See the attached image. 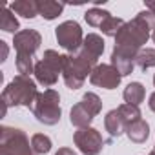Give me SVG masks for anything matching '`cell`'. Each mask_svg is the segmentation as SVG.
I'll list each match as a JSON object with an SVG mask.
<instances>
[{
	"instance_id": "1",
	"label": "cell",
	"mask_w": 155,
	"mask_h": 155,
	"mask_svg": "<svg viewBox=\"0 0 155 155\" xmlns=\"http://www.w3.org/2000/svg\"><path fill=\"white\" fill-rule=\"evenodd\" d=\"M151 31H155V15L148 9L140 11L131 22H126L120 33L115 37V46L130 51H140V48L148 42Z\"/></svg>"
},
{
	"instance_id": "30",
	"label": "cell",
	"mask_w": 155,
	"mask_h": 155,
	"mask_svg": "<svg viewBox=\"0 0 155 155\" xmlns=\"http://www.w3.org/2000/svg\"><path fill=\"white\" fill-rule=\"evenodd\" d=\"M151 38H153V42H155V31H153V33H151Z\"/></svg>"
},
{
	"instance_id": "13",
	"label": "cell",
	"mask_w": 155,
	"mask_h": 155,
	"mask_svg": "<svg viewBox=\"0 0 155 155\" xmlns=\"http://www.w3.org/2000/svg\"><path fill=\"white\" fill-rule=\"evenodd\" d=\"M9 9L24 18H35L38 15V0H15L9 4Z\"/></svg>"
},
{
	"instance_id": "25",
	"label": "cell",
	"mask_w": 155,
	"mask_h": 155,
	"mask_svg": "<svg viewBox=\"0 0 155 155\" xmlns=\"http://www.w3.org/2000/svg\"><path fill=\"white\" fill-rule=\"evenodd\" d=\"M81 102L93 113V115H99L101 113V110H102V102H101V99L95 95V93H91V91H88V93H84V97L81 99Z\"/></svg>"
},
{
	"instance_id": "14",
	"label": "cell",
	"mask_w": 155,
	"mask_h": 155,
	"mask_svg": "<svg viewBox=\"0 0 155 155\" xmlns=\"http://www.w3.org/2000/svg\"><path fill=\"white\" fill-rule=\"evenodd\" d=\"M126 135H128V139L131 142L142 144V142H146V139L150 135V126H148V122H144L142 119H139V120H135V122H131L128 126Z\"/></svg>"
},
{
	"instance_id": "29",
	"label": "cell",
	"mask_w": 155,
	"mask_h": 155,
	"mask_svg": "<svg viewBox=\"0 0 155 155\" xmlns=\"http://www.w3.org/2000/svg\"><path fill=\"white\" fill-rule=\"evenodd\" d=\"M146 9L151 11V13L155 15V2H146Z\"/></svg>"
},
{
	"instance_id": "18",
	"label": "cell",
	"mask_w": 155,
	"mask_h": 155,
	"mask_svg": "<svg viewBox=\"0 0 155 155\" xmlns=\"http://www.w3.org/2000/svg\"><path fill=\"white\" fill-rule=\"evenodd\" d=\"M82 48L88 51V53H91L93 57H101L102 55V51H104V40H102V37H99V35H95V33H90L88 37H84V44H82Z\"/></svg>"
},
{
	"instance_id": "12",
	"label": "cell",
	"mask_w": 155,
	"mask_h": 155,
	"mask_svg": "<svg viewBox=\"0 0 155 155\" xmlns=\"http://www.w3.org/2000/svg\"><path fill=\"white\" fill-rule=\"evenodd\" d=\"M95 119V115L82 104V102H79V104H75L73 108H71V113H69V120H71V124L73 126H77V128H88L90 124H91V120Z\"/></svg>"
},
{
	"instance_id": "6",
	"label": "cell",
	"mask_w": 155,
	"mask_h": 155,
	"mask_svg": "<svg viewBox=\"0 0 155 155\" xmlns=\"http://www.w3.org/2000/svg\"><path fill=\"white\" fill-rule=\"evenodd\" d=\"M75 146L79 148L84 155H99L104 148V139L95 128H81L73 135Z\"/></svg>"
},
{
	"instance_id": "20",
	"label": "cell",
	"mask_w": 155,
	"mask_h": 155,
	"mask_svg": "<svg viewBox=\"0 0 155 155\" xmlns=\"http://www.w3.org/2000/svg\"><path fill=\"white\" fill-rule=\"evenodd\" d=\"M135 64L140 68V69H150L155 66V49L151 48H146V49H140L137 53V58H135Z\"/></svg>"
},
{
	"instance_id": "21",
	"label": "cell",
	"mask_w": 155,
	"mask_h": 155,
	"mask_svg": "<svg viewBox=\"0 0 155 155\" xmlns=\"http://www.w3.org/2000/svg\"><path fill=\"white\" fill-rule=\"evenodd\" d=\"M110 15H111V13H108V11H104V9L93 8V9L86 11L84 18H86V22H88L91 28H101V26H102V22H104V20H106Z\"/></svg>"
},
{
	"instance_id": "28",
	"label": "cell",
	"mask_w": 155,
	"mask_h": 155,
	"mask_svg": "<svg viewBox=\"0 0 155 155\" xmlns=\"http://www.w3.org/2000/svg\"><path fill=\"white\" fill-rule=\"evenodd\" d=\"M148 106H150V110H151V111H155V91L150 95V102H148Z\"/></svg>"
},
{
	"instance_id": "3",
	"label": "cell",
	"mask_w": 155,
	"mask_h": 155,
	"mask_svg": "<svg viewBox=\"0 0 155 155\" xmlns=\"http://www.w3.org/2000/svg\"><path fill=\"white\" fill-rule=\"evenodd\" d=\"M31 113L35 119L46 126H55L60 120L62 110H60V95L55 90H46L37 95V99L31 104Z\"/></svg>"
},
{
	"instance_id": "31",
	"label": "cell",
	"mask_w": 155,
	"mask_h": 155,
	"mask_svg": "<svg viewBox=\"0 0 155 155\" xmlns=\"http://www.w3.org/2000/svg\"><path fill=\"white\" fill-rule=\"evenodd\" d=\"M150 155H155V150H153V151H151V153H150Z\"/></svg>"
},
{
	"instance_id": "16",
	"label": "cell",
	"mask_w": 155,
	"mask_h": 155,
	"mask_svg": "<svg viewBox=\"0 0 155 155\" xmlns=\"http://www.w3.org/2000/svg\"><path fill=\"white\" fill-rule=\"evenodd\" d=\"M64 9V4L53 2V0H38V15H42L46 20L57 18Z\"/></svg>"
},
{
	"instance_id": "32",
	"label": "cell",
	"mask_w": 155,
	"mask_h": 155,
	"mask_svg": "<svg viewBox=\"0 0 155 155\" xmlns=\"http://www.w3.org/2000/svg\"><path fill=\"white\" fill-rule=\"evenodd\" d=\"M153 84H155V77H153Z\"/></svg>"
},
{
	"instance_id": "5",
	"label": "cell",
	"mask_w": 155,
	"mask_h": 155,
	"mask_svg": "<svg viewBox=\"0 0 155 155\" xmlns=\"http://www.w3.org/2000/svg\"><path fill=\"white\" fill-rule=\"evenodd\" d=\"M55 37H57V42L60 48H64L66 51H69L71 55L77 53L82 44H84V35H82V29L79 26V22L75 20H66L62 22L57 29H55Z\"/></svg>"
},
{
	"instance_id": "26",
	"label": "cell",
	"mask_w": 155,
	"mask_h": 155,
	"mask_svg": "<svg viewBox=\"0 0 155 155\" xmlns=\"http://www.w3.org/2000/svg\"><path fill=\"white\" fill-rule=\"evenodd\" d=\"M55 155H77V153H75L71 148H60V150H58Z\"/></svg>"
},
{
	"instance_id": "27",
	"label": "cell",
	"mask_w": 155,
	"mask_h": 155,
	"mask_svg": "<svg viewBox=\"0 0 155 155\" xmlns=\"http://www.w3.org/2000/svg\"><path fill=\"white\" fill-rule=\"evenodd\" d=\"M0 48H2V55H0V60H6V57H8V46H6V42H0Z\"/></svg>"
},
{
	"instance_id": "19",
	"label": "cell",
	"mask_w": 155,
	"mask_h": 155,
	"mask_svg": "<svg viewBox=\"0 0 155 155\" xmlns=\"http://www.w3.org/2000/svg\"><path fill=\"white\" fill-rule=\"evenodd\" d=\"M124 24H126V22H124L122 18H117V17L110 15V17L102 22L101 29H102V33L108 35V37H117V35L120 33V29L124 28Z\"/></svg>"
},
{
	"instance_id": "22",
	"label": "cell",
	"mask_w": 155,
	"mask_h": 155,
	"mask_svg": "<svg viewBox=\"0 0 155 155\" xmlns=\"http://www.w3.org/2000/svg\"><path fill=\"white\" fill-rule=\"evenodd\" d=\"M31 146H33L35 153L44 155V153H48L51 150V139L48 135H44V133H35L31 137Z\"/></svg>"
},
{
	"instance_id": "2",
	"label": "cell",
	"mask_w": 155,
	"mask_h": 155,
	"mask_svg": "<svg viewBox=\"0 0 155 155\" xmlns=\"http://www.w3.org/2000/svg\"><path fill=\"white\" fill-rule=\"evenodd\" d=\"M37 95H38V91H37L35 81H31L29 77H24V75H17L2 91V104H6L8 108H11V106L31 108Z\"/></svg>"
},
{
	"instance_id": "7",
	"label": "cell",
	"mask_w": 155,
	"mask_h": 155,
	"mask_svg": "<svg viewBox=\"0 0 155 155\" xmlns=\"http://www.w3.org/2000/svg\"><path fill=\"white\" fill-rule=\"evenodd\" d=\"M120 73L111 64H99L90 75V82L104 90H115L120 84Z\"/></svg>"
},
{
	"instance_id": "23",
	"label": "cell",
	"mask_w": 155,
	"mask_h": 155,
	"mask_svg": "<svg viewBox=\"0 0 155 155\" xmlns=\"http://www.w3.org/2000/svg\"><path fill=\"white\" fill-rule=\"evenodd\" d=\"M17 71L24 77H29V73H35L33 57L29 55H17Z\"/></svg>"
},
{
	"instance_id": "8",
	"label": "cell",
	"mask_w": 155,
	"mask_h": 155,
	"mask_svg": "<svg viewBox=\"0 0 155 155\" xmlns=\"http://www.w3.org/2000/svg\"><path fill=\"white\" fill-rule=\"evenodd\" d=\"M13 44H15L17 55H29V57H33L35 51L42 44V37L35 29H22V31H18L15 35Z\"/></svg>"
},
{
	"instance_id": "9",
	"label": "cell",
	"mask_w": 155,
	"mask_h": 155,
	"mask_svg": "<svg viewBox=\"0 0 155 155\" xmlns=\"http://www.w3.org/2000/svg\"><path fill=\"white\" fill-rule=\"evenodd\" d=\"M135 58H137V51H130L124 48H117V46L111 51V66L120 73V77H126L133 71Z\"/></svg>"
},
{
	"instance_id": "24",
	"label": "cell",
	"mask_w": 155,
	"mask_h": 155,
	"mask_svg": "<svg viewBox=\"0 0 155 155\" xmlns=\"http://www.w3.org/2000/svg\"><path fill=\"white\" fill-rule=\"evenodd\" d=\"M119 111H120V115L124 117V120L128 122V126L131 124V122H135V120H139L140 119V110H139V106H133V104H120L119 108H117Z\"/></svg>"
},
{
	"instance_id": "11",
	"label": "cell",
	"mask_w": 155,
	"mask_h": 155,
	"mask_svg": "<svg viewBox=\"0 0 155 155\" xmlns=\"http://www.w3.org/2000/svg\"><path fill=\"white\" fill-rule=\"evenodd\" d=\"M104 126H106V131H108L111 137H120V135L126 133V130H128V122L124 120V117L120 115L119 110L108 111V115L104 117Z\"/></svg>"
},
{
	"instance_id": "15",
	"label": "cell",
	"mask_w": 155,
	"mask_h": 155,
	"mask_svg": "<svg viewBox=\"0 0 155 155\" xmlns=\"http://www.w3.org/2000/svg\"><path fill=\"white\" fill-rule=\"evenodd\" d=\"M122 97H124L126 104L139 106V104L144 101V97H146V90H144V86H142L140 82H131V84H128V86L124 88Z\"/></svg>"
},
{
	"instance_id": "17",
	"label": "cell",
	"mask_w": 155,
	"mask_h": 155,
	"mask_svg": "<svg viewBox=\"0 0 155 155\" xmlns=\"http://www.w3.org/2000/svg\"><path fill=\"white\" fill-rule=\"evenodd\" d=\"M18 20L15 18V15H13V11L9 9V6H6L4 9H2V15H0V29L2 31H6V33H18Z\"/></svg>"
},
{
	"instance_id": "10",
	"label": "cell",
	"mask_w": 155,
	"mask_h": 155,
	"mask_svg": "<svg viewBox=\"0 0 155 155\" xmlns=\"http://www.w3.org/2000/svg\"><path fill=\"white\" fill-rule=\"evenodd\" d=\"M35 79H37V82L42 84L44 88H51V86H55L57 81H58V71L53 69V68H51L49 64H46L44 60H40V62L35 64Z\"/></svg>"
},
{
	"instance_id": "4",
	"label": "cell",
	"mask_w": 155,
	"mask_h": 155,
	"mask_svg": "<svg viewBox=\"0 0 155 155\" xmlns=\"http://www.w3.org/2000/svg\"><path fill=\"white\" fill-rule=\"evenodd\" d=\"M0 155H38L22 130L2 126L0 130Z\"/></svg>"
}]
</instances>
